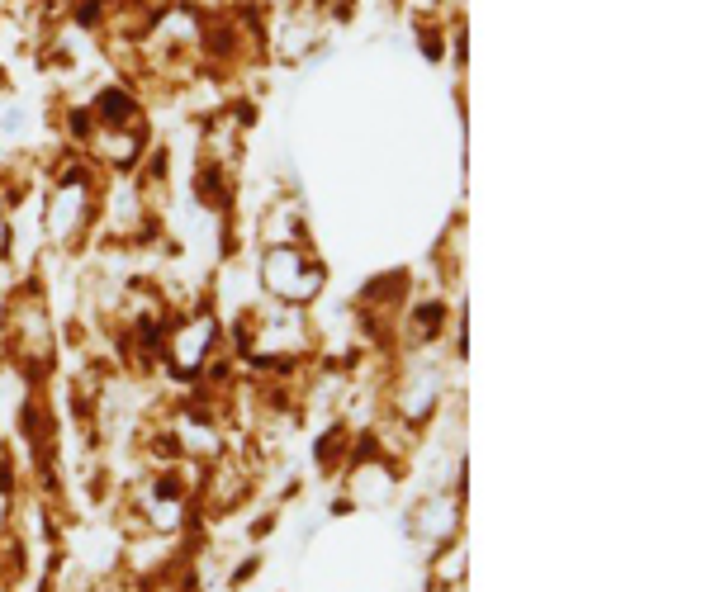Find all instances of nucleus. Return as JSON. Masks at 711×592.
Segmentation results:
<instances>
[{"mask_svg": "<svg viewBox=\"0 0 711 592\" xmlns=\"http://www.w3.org/2000/svg\"><path fill=\"white\" fill-rule=\"evenodd\" d=\"M261 275H266V289H271L285 308L309 304L313 294L323 289V266H318L309 252H299V247H271Z\"/></svg>", "mask_w": 711, "mask_h": 592, "instance_id": "f257e3e1", "label": "nucleus"}, {"mask_svg": "<svg viewBox=\"0 0 711 592\" xmlns=\"http://www.w3.org/2000/svg\"><path fill=\"white\" fill-rule=\"evenodd\" d=\"M86 209H91V190H86V180L72 176V180H62L53 190V199H48V228H53V237H67L86 223Z\"/></svg>", "mask_w": 711, "mask_h": 592, "instance_id": "f03ea898", "label": "nucleus"}, {"mask_svg": "<svg viewBox=\"0 0 711 592\" xmlns=\"http://www.w3.org/2000/svg\"><path fill=\"white\" fill-rule=\"evenodd\" d=\"M209 346H214V318H190L171 332V365L181 375H195L209 356Z\"/></svg>", "mask_w": 711, "mask_h": 592, "instance_id": "7ed1b4c3", "label": "nucleus"}, {"mask_svg": "<svg viewBox=\"0 0 711 592\" xmlns=\"http://www.w3.org/2000/svg\"><path fill=\"white\" fill-rule=\"evenodd\" d=\"M86 138H91V147L95 152H100V157H105V162H138V128H91V133H86Z\"/></svg>", "mask_w": 711, "mask_h": 592, "instance_id": "20e7f679", "label": "nucleus"}, {"mask_svg": "<svg viewBox=\"0 0 711 592\" xmlns=\"http://www.w3.org/2000/svg\"><path fill=\"white\" fill-rule=\"evenodd\" d=\"M95 119L105 128H138V105H133V95H124V90H105L95 100Z\"/></svg>", "mask_w": 711, "mask_h": 592, "instance_id": "39448f33", "label": "nucleus"}]
</instances>
